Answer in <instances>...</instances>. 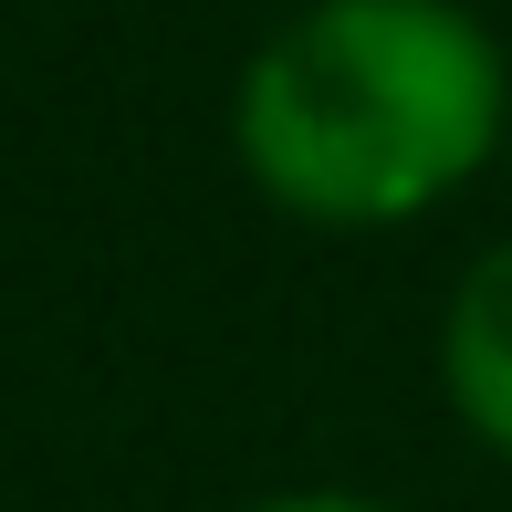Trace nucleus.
Masks as SVG:
<instances>
[{
    "label": "nucleus",
    "instance_id": "f257e3e1",
    "mask_svg": "<svg viewBox=\"0 0 512 512\" xmlns=\"http://www.w3.org/2000/svg\"><path fill=\"white\" fill-rule=\"evenodd\" d=\"M512 53L471 0H304L230 84V157L304 230H408L502 168Z\"/></svg>",
    "mask_w": 512,
    "mask_h": 512
},
{
    "label": "nucleus",
    "instance_id": "f03ea898",
    "mask_svg": "<svg viewBox=\"0 0 512 512\" xmlns=\"http://www.w3.org/2000/svg\"><path fill=\"white\" fill-rule=\"evenodd\" d=\"M439 398L471 429V450L512 471V230L460 262L450 304H439Z\"/></svg>",
    "mask_w": 512,
    "mask_h": 512
},
{
    "label": "nucleus",
    "instance_id": "7ed1b4c3",
    "mask_svg": "<svg viewBox=\"0 0 512 512\" xmlns=\"http://www.w3.org/2000/svg\"><path fill=\"white\" fill-rule=\"evenodd\" d=\"M230 512H398L387 492H356V481H293V492H251Z\"/></svg>",
    "mask_w": 512,
    "mask_h": 512
},
{
    "label": "nucleus",
    "instance_id": "20e7f679",
    "mask_svg": "<svg viewBox=\"0 0 512 512\" xmlns=\"http://www.w3.org/2000/svg\"><path fill=\"white\" fill-rule=\"evenodd\" d=\"M502 168H512V126H502Z\"/></svg>",
    "mask_w": 512,
    "mask_h": 512
}]
</instances>
